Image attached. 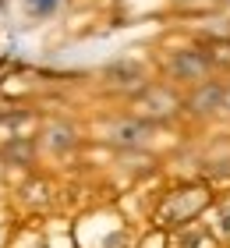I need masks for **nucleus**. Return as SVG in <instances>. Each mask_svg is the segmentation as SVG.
<instances>
[{
	"mask_svg": "<svg viewBox=\"0 0 230 248\" xmlns=\"http://www.w3.org/2000/svg\"><path fill=\"white\" fill-rule=\"evenodd\" d=\"M78 142H82V135L71 121H50L43 128V149L53 153V156H67L78 149Z\"/></svg>",
	"mask_w": 230,
	"mask_h": 248,
	"instance_id": "0eeeda50",
	"label": "nucleus"
},
{
	"mask_svg": "<svg viewBox=\"0 0 230 248\" xmlns=\"http://www.w3.org/2000/svg\"><path fill=\"white\" fill-rule=\"evenodd\" d=\"M220 234H223V238H230V209L220 213Z\"/></svg>",
	"mask_w": 230,
	"mask_h": 248,
	"instance_id": "9d476101",
	"label": "nucleus"
},
{
	"mask_svg": "<svg viewBox=\"0 0 230 248\" xmlns=\"http://www.w3.org/2000/svg\"><path fill=\"white\" fill-rule=\"evenodd\" d=\"M0 160L15 163V167H32L36 163V142H32L29 135H15V139L0 149Z\"/></svg>",
	"mask_w": 230,
	"mask_h": 248,
	"instance_id": "6e6552de",
	"label": "nucleus"
},
{
	"mask_svg": "<svg viewBox=\"0 0 230 248\" xmlns=\"http://www.w3.org/2000/svg\"><path fill=\"white\" fill-rule=\"evenodd\" d=\"M0 238H4V227H0Z\"/></svg>",
	"mask_w": 230,
	"mask_h": 248,
	"instance_id": "f8f14e48",
	"label": "nucleus"
},
{
	"mask_svg": "<svg viewBox=\"0 0 230 248\" xmlns=\"http://www.w3.org/2000/svg\"><path fill=\"white\" fill-rule=\"evenodd\" d=\"M223 89L227 82H220V78H205V82L191 85L184 96V114L195 121H213L216 114H223Z\"/></svg>",
	"mask_w": 230,
	"mask_h": 248,
	"instance_id": "20e7f679",
	"label": "nucleus"
},
{
	"mask_svg": "<svg viewBox=\"0 0 230 248\" xmlns=\"http://www.w3.org/2000/svg\"><path fill=\"white\" fill-rule=\"evenodd\" d=\"M131 107H135L138 117H145L153 124H167L177 114H184V99L174 93V85H167V82H145L131 96Z\"/></svg>",
	"mask_w": 230,
	"mask_h": 248,
	"instance_id": "f03ea898",
	"label": "nucleus"
},
{
	"mask_svg": "<svg viewBox=\"0 0 230 248\" xmlns=\"http://www.w3.org/2000/svg\"><path fill=\"white\" fill-rule=\"evenodd\" d=\"M145 82H149V75H145V67L138 61H113V64L103 67V85L113 89V93L135 96Z\"/></svg>",
	"mask_w": 230,
	"mask_h": 248,
	"instance_id": "423d86ee",
	"label": "nucleus"
},
{
	"mask_svg": "<svg viewBox=\"0 0 230 248\" xmlns=\"http://www.w3.org/2000/svg\"><path fill=\"white\" fill-rule=\"evenodd\" d=\"M227 4H230V0H227Z\"/></svg>",
	"mask_w": 230,
	"mask_h": 248,
	"instance_id": "ddd939ff",
	"label": "nucleus"
},
{
	"mask_svg": "<svg viewBox=\"0 0 230 248\" xmlns=\"http://www.w3.org/2000/svg\"><path fill=\"white\" fill-rule=\"evenodd\" d=\"M64 4H67V0H21V7H25V15H29L32 21H46V18H53Z\"/></svg>",
	"mask_w": 230,
	"mask_h": 248,
	"instance_id": "1a4fd4ad",
	"label": "nucleus"
},
{
	"mask_svg": "<svg viewBox=\"0 0 230 248\" xmlns=\"http://www.w3.org/2000/svg\"><path fill=\"white\" fill-rule=\"evenodd\" d=\"M213 202L205 185H181L163 199V206L156 209V223L159 227H184L195 217H202V209Z\"/></svg>",
	"mask_w": 230,
	"mask_h": 248,
	"instance_id": "f257e3e1",
	"label": "nucleus"
},
{
	"mask_svg": "<svg viewBox=\"0 0 230 248\" xmlns=\"http://www.w3.org/2000/svg\"><path fill=\"white\" fill-rule=\"evenodd\" d=\"M223 117H230V82H227V89H223Z\"/></svg>",
	"mask_w": 230,
	"mask_h": 248,
	"instance_id": "9b49d317",
	"label": "nucleus"
},
{
	"mask_svg": "<svg viewBox=\"0 0 230 248\" xmlns=\"http://www.w3.org/2000/svg\"><path fill=\"white\" fill-rule=\"evenodd\" d=\"M163 71L174 85H199L205 78H213L216 71V57L209 50H199V46H188V50H174L170 57L163 61Z\"/></svg>",
	"mask_w": 230,
	"mask_h": 248,
	"instance_id": "7ed1b4c3",
	"label": "nucleus"
},
{
	"mask_svg": "<svg viewBox=\"0 0 230 248\" xmlns=\"http://www.w3.org/2000/svg\"><path fill=\"white\" fill-rule=\"evenodd\" d=\"M153 128L156 124L153 121H145V117H117L107 128V142L110 145H117V149H145L149 139H153Z\"/></svg>",
	"mask_w": 230,
	"mask_h": 248,
	"instance_id": "39448f33",
	"label": "nucleus"
}]
</instances>
